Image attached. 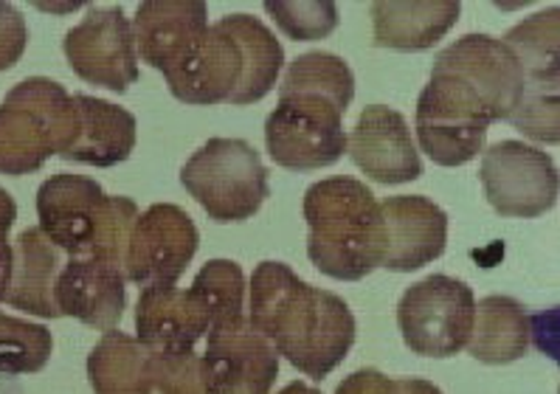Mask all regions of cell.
<instances>
[{
	"instance_id": "obj_2",
	"label": "cell",
	"mask_w": 560,
	"mask_h": 394,
	"mask_svg": "<svg viewBox=\"0 0 560 394\" xmlns=\"http://www.w3.org/2000/svg\"><path fill=\"white\" fill-rule=\"evenodd\" d=\"M250 324L313 381L350 355L355 344V315L332 290L307 285L284 263L268 259L250 274Z\"/></svg>"
},
{
	"instance_id": "obj_22",
	"label": "cell",
	"mask_w": 560,
	"mask_h": 394,
	"mask_svg": "<svg viewBox=\"0 0 560 394\" xmlns=\"http://www.w3.org/2000/svg\"><path fill=\"white\" fill-rule=\"evenodd\" d=\"M462 7L456 0H381L372 3L375 46L395 51H425L436 46L459 23Z\"/></svg>"
},
{
	"instance_id": "obj_25",
	"label": "cell",
	"mask_w": 560,
	"mask_h": 394,
	"mask_svg": "<svg viewBox=\"0 0 560 394\" xmlns=\"http://www.w3.org/2000/svg\"><path fill=\"white\" fill-rule=\"evenodd\" d=\"M51 329L0 313V378L34 374L51 358Z\"/></svg>"
},
{
	"instance_id": "obj_13",
	"label": "cell",
	"mask_w": 560,
	"mask_h": 394,
	"mask_svg": "<svg viewBox=\"0 0 560 394\" xmlns=\"http://www.w3.org/2000/svg\"><path fill=\"white\" fill-rule=\"evenodd\" d=\"M68 66L82 82L127 93L139 79V51L132 37V23L121 7L91 9L85 18L62 37Z\"/></svg>"
},
{
	"instance_id": "obj_23",
	"label": "cell",
	"mask_w": 560,
	"mask_h": 394,
	"mask_svg": "<svg viewBox=\"0 0 560 394\" xmlns=\"http://www.w3.org/2000/svg\"><path fill=\"white\" fill-rule=\"evenodd\" d=\"M60 270L62 263L57 245L40 229H23L14 243L12 282L3 302L37 318H60V310L54 302V285Z\"/></svg>"
},
{
	"instance_id": "obj_20",
	"label": "cell",
	"mask_w": 560,
	"mask_h": 394,
	"mask_svg": "<svg viewBox=\"0 0 560 394\" xmlns=\"http://www.w3.org/2000/svg\"><path fill=\"white\" fill-rule=\"evenodd\" d=\"M211 324L209 302L195 288H144L136 304V338L152 347L195 349Z\"/></svg>"
},
{
	"instance_id": "obj_1",
	"label": "cell",
	"mask_w": 560,
	"mask_h": 394,
	"mask_svg": "<svg viewBox=\"0 0 560 394\" xmlns=\"http://www.w3.org/2000/svg\"><path fill=\"white\" fill-rule=\"evenodd\" d=\"M524 93V71L504 39L465 34L442 48L417 99V141L440 166L485 152L490 125L508 121Z\"/></svg>"
},
{
	"instance_id": "obj_26",
	"label": "cell",
	"mask_w": 560,
	"mask_h": 394,
	"mask_svg": "<svg viewBox=\"0 0 560 394\" xmlns=\"http://www.w3.org/2000/svg\"><path fill=\"white\" fill-rule=\"evenodd\" d=\"M245 285L248 282H245V274L237 263H231V259H211V263H206L198 270L191 288L198 290L206 302H209L214 324H220L243 315Z\"/></svg>"
},
{
	"instance_id": "obj_17",
	"label": "cell",
	"mask_w": 560,
	"mask_h": 394,
	"mask_svg": "<svg viewBox=\"0 0 560 394\" xmlns=\"http://www.w3.org/2000/svg\"><path fill=\"white\" fill-rule=\"evenodd\" d=\"M383 215V263L395 274H411L440 259L448 245V215L422 195L386 197Z\"/></svg>"
},
{
	"instance_id": "obj_8",
	"label": "cell",
	"mask_w": 560,
	"mask_h": 394,
	"mask_svg": "<svg viewBox=\"0 0 560 394\" xmlns=\"http://www.w3.org/2000/svg\"><path fill=\"white\" fill-rule=\"evenodd\" d=\"M93 394H211L195 349H164L110 329L88 355Z\"/></svg>"
},
{
	"instance_id": "obj_21",
	"label": "cell",
	"mask_w": 560,
	"mask_h": 394,
	"mask_svg": "<svg viewBox=\"0 0 560 394\" xmlns=\"http://www.w3.org/2000/svg\"><path fill=\"white\" fill-rule=\"evenodd\" d=\"M73 105L80 113V130L66 161L88 166H116L125 164L136 150V116L125 107L113 105L107 99L73 93Z\"/></svg>"
},
{
	"instance_id": "obj_6",
	"label": "cell",
	"mask_w": 560,
	"mask_h": 394,
	"mask_svg": "<svg viewBox=\"0 0 560 394\" xmlns=\"http://www.w3.org/2000/svg\"><path fill=\"white\" fill-rule=\"evenodd\" d=\"M40 231L71 256H91L125 268L127 243L139 206L130 197L105 195L93 177L51 175L37 189Z\"/></svg>"
},
{
	"instance_id": "obj_10",
	"label": "cell",
	"mask_w": 560,
	"mask_h": 394,
	"mask_svg": "<svg viewBox=\"0 0 560 394\" xmlns=\"http://www.w3.org/2000/svg\"><path fill=\"white\" fill-rule=\"evenodd\" d=\"M558 9H547L504 34V43L518 57L524 71V93L508 118L510 125L538 144H558Z\"/></svg>"
},
{
	"instance_id": "obj_4",
	"label": "cell",
	"mask_w": 560,
	"mask_h": 394,
	"mask_svg": "<svg viewBox=\"0 0 560 394\" xmlns=\"http://www.w3.org/2000/svg\"><path fill=\"white\" fill-rule=\"evenodd\" d=\"M284 51L262 20L229 14L209 26L198 51L166 82L184 105H257L277 85Z\"/></svg>"
},
{
	"instance_id": "obj_16",
	"label": "cell",
	"mask_w": 560,
	"mask_h": 394,
	"mask_svg": "<svg viewBox=\"0 0 560 394\" xmlns=\"http://www.w3.org/2000/svg\"><path fill=\"white\" fill-rule=\"evenodd\" d=\"M209 32V7L200 0H147L132 20L136 51L170 82L198 51Z\"/></svg>"
},
{
	"instance_id": "obj_19",
	"label": "cell",
	"mask_w": 560,
	"mask_h": 394,
	"mask_svg": "<svg viewBox=\"0 0 560 394\" xmlns=\"http://www.w3.org/2000/svg\"><path fill=\"white\" fill-rule=\"evenodd\" d=\"M125 282L127 276L121 265L91 256H71V263L62 265L57 276L54 302L60 315H71L88 327L110 333L119 329L127 308Z\"/></svg>"
},
{
	"instance_id": "obj_5",
	"label": "cell",
	"mask_w": 560,
	"mask_h": 394,
	"mask_svg": "<svg viewBox=\"0 0 560 394\" xmlns=\"http://www.w3.org/2000/svg\"><path fill=\"white\" fill-rule=\"evenodd\" d=\"M307 256L322 274L361 282L383 263V215L358 177H324L304 192Z\"/></svg>"
},
{
	"instance_id": "obj_27",
	"label": "cell",
	"mask_w": 560,
	"mask_h": 394,
	"mask_svg": "<svg viewBox=\"0 0 560 394\" xmlns=\"http://www.w3.org/2000/svg\"><path fill=\"white\" fill-rule=\"evenodd\" d=\"M277 26L291 39H324L330 37L338 26V7L330 0H268L265 3Z\"/></svg>"
},
{
	"instance_id": "obj_30",
	"label": "cell",
	"mask_w": 560,
	"mask_h": 394,
	"mask_svg": "<svg viewBox=\"0 0 560 394\" xmlns=\"http://www.w3.org/2000/svg\"><path fill=\"white\" fill-rule=\"evenodd\" d=\"M18 220V204L7 189H0V302L7 299L14 268V245L9 243V229Z\"/></svg>"
},
{
	"instance_id": "obj_28",
	"label": "cell",
	"mask_w": 560,
	"mask_h": 394,
	"mask_svg": "<svg viewBox=\"0 0 560 394\" xmlns=\"http://www.w3.org/2000/svg\"><path fill=\"white\" fill-rule=\"evenodd\" d=\"M336 394H442L440 386L422 378H386L377 369H358L338 383Z\"/></svg>"
},
{
	"instance_id": "obj_7",
	"label": "cell",
	"mask_w": 560,
	"mask_h": 394,
	"mask_svg": "<svg viewBox=\"0 0 560 394\" xmlns=\"http://www.w3.org/2000/svg\"><path fill=\"white\" fill-rule=\"evenodd\" d=\"M73 96L48 77H28L0 105V175H32L77 141Z\"/></svg>"
},
{
	"instance_id": "obj_12",
	"label": "cell",
	"mask_w": 560,
	"mask_h": 394,
	"mask_svg": "<svg viewBox=\"0 0 560 394\" xmlns=\"http://www.w3.org/2000/svg\"><path fill=\"white\" fill-rule=\"evenodd\" d=\"M481 186L501 217L533 220L558 200V166L538 147L499 141L481 152Z\"/></svg>"
},
{
	"instance_id": "obj_3",
	"label": "cell",
	"mask_w": 560,
	"mask_h": 394,
	"mask_svg": "<svg viewBox=\"0 0 560 394\" xmlns=\"http://www.w3.org/2000/svg\"><path fill=\"white\" fill-rule=\"evenodd\" d=\"M355 99V77L341 57H296L279 85V105L265 118V150L291 172L332 166L347 152L343 113Z\"/></svg>"
},
{
	"instance_id": "obj_11",
	"label": "cell",
	"mask_w": 560,
	"mask_h": 394,
	"mask_svg": "<svg viewBox=\"0 0 560 394\" xmlns=\"http://www.w3.org/2000/svg\"><path fill=\"white\" fill-rule=\"evenodd\" d=\"M476 296L454 276L434 274L411 285L397 304L402 341L422 358H454L468 347Z\"/></svg>"
},
{
	"instance_id": "obj_9",
	"label": "cell",
	"mask_w": 560,
	"mask_h": 394,
	"mask_svg": "<svg viewBox=\"0 0 560 394\" xmlns=\"http://www.w3.org/2000/svg\"><path fill=\"white\" fill-rule=\"evenodd\" d=\"M180 184L214 223H243L270 195L262 158L243 138H211L180 170Z\"/></svg>"
},
{
	"instance_id": "obj_31",
	"label": "cell",
	"mask_w": 560,
	"mask_h": 394,
	"mask_svg": "<svg viewBox=\"0 0 560 394\" xmlns=\"http://www.w3.org/2000/svg\"><path fill=\"white\" fill-rule=\"evenodd\" d=\"M279 394H322V392L313 386H307L304 381H293V383H288V386H284Z\"/></svg>"
},
{
	"instance_id": "obj_15",
	"label": "cell",
	"mask_w": 560,
	"mask_h": 394,
	"mask_svg": "<svg viewBox=\"0 0 560 394\" xmlns=\"http://www.w3.org/2000/svg\"><path fill=\"white\" fill-rule=\"evenodd\" d=\"M203 367L211 394H270L279 378V352L248 315H240L209 329Z\"/></svg>"
},
{
	"instance_id": "obj_29",
	"label": "cell",
	"mask_w": 560,
	"mask_h": 394,
	"mask_svg": "<svg viewBox=\"0 0 560 394\" xmlns=\"http://www.w3.org/2000/svg\"><path fill=\"white\" fill-rule=\"evenodd\" d=\"M28 46V26L12 3L0 0V71H9L21 62Z\"/></svg>"
},
{
	"instance_id": "obj_24",
	"label": "cell",
	"mask_w": 560,
	"mask_h": 394,
	"mask_svg": "<svg viewBox=\"0 0 560 394\" xmlns=\"http://www.w3.org/2000/svg\"><path fill=\"white\" fill-rule=\"evenodd\" d=\"M529 313L510 296H485L476 304L468 349L479 363L504 367L524 358L529 349Z\"/></svg>"
},
{
	"instance_id": "obj_18",
	"label": "cell",
	"mask_w": 560,
	"mask_h": 394,
	"mask_svg": "<svg viewBox=\"0 0 560 394\" xmlns=\"http://www.w3.org/2000/svg\"><path fill=\"white\" fill-rule=\"evenodd\" d=\"M347 152L352 164L377 184L400 186L422 175L420 150L415 147L406 118L395 107H366L347 136Z\"/></svg>"
},
{
	"instance_id": "obj_14",
	"label": "cell",
	"mask_w": 560,
	"mask_h": 394,
	"mask_svg": "<svg viewBox=\"0 0 560 394\" xmlns=\"http://www.w3.org/2000/svg\"><path fill=\"white\" fill-rule=\"evenodd\" d=\"M198 254V229L180 206L155 204L136 217L125 276L141 288H175Z\"/></svg>"
}]
</instances>
